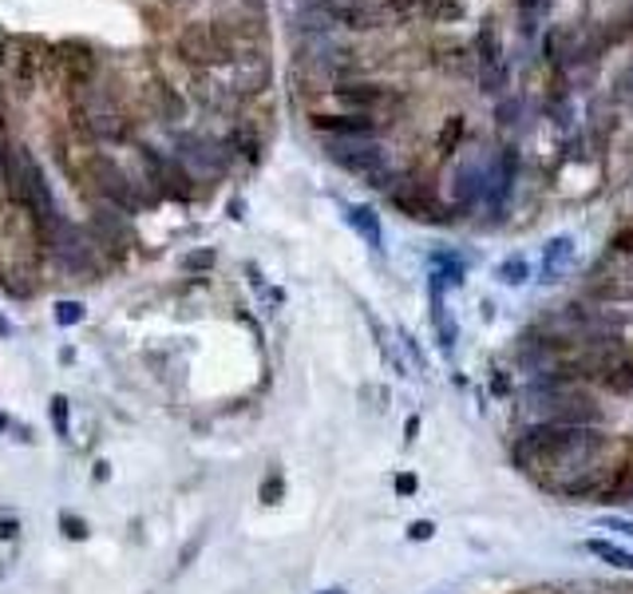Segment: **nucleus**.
Segmentation results:
<instances>
[{"label": "nucleus", "mask_w": 633, "mask_h": 594, "mask_svg": "<svg viewBox=\"0 0 633 594\" xmlns=\"http://www.w3.org/2000/svg\"><path fill=\"white\" fill-rule=\"evenodd\" d=\"M613 449V436L602 424H539L523 428L515 444H511V459L515 468H523L527 476H542L547 488L571 480L578 471L598 468L602 456Z\"/></svg>", "instance_id": "nucleus-1"}, {"label": "nucleus", "mask_w": 633, "mask_h": 594, "mask_svg": "<svg viewBox=\"0 0 633 594\" xmlns=\"http://www.w3.org/2000/svg\"><path fill=\"white\" fill-rule=\"evenodd\" d=\"M530 408L551 424H602V405L578 376L562 365L542 369L530 381Z\"/></svg>", "instance_id": "nucleus-2"}, {"label": "nucleus", "mask_w": 633, "mask_h": 594, "mask_svg": "<svg viewBox=\"0 0 633 594\" xmlns=\"http://www.w3.org/2000/svg\"><path fill=\"white\" fill-rule=\"evenodd\" d=\"M175 48L183 60L198 63V68H222V63L234 60V40L219 24H190V28L178 32Z\"/></svg>", "instance_id": "nucleus-3"}, {"label": "nucleus", "mask_w": 633, "mask_h": 594, "mask_svg": "<svg viewBox=\"0 0 633 594\" xmlns=\"http://www.w3.org/2000/svg\"><path fill=\"white\" fill-rule=\"evenodd\" d=\"M476 68H479V88L488 95H503L511 80V68L503 60V40H499L495 24H483L476 36Z\"/></svg>", "instance_id": "nucleus-4"}, {"label": "nucleus", "mask_w": 633, "mask_h": 594, "mask_svg": "<svg viewBox=\"0 0 633 594\" xmlns=\"http://www.w3.org/2000/svg\"><path fill=\"white\" fill-rule=\"evenodd\" d=\"M92 175H95V183H99V190H104V198H112L119 210L136 214V210L143 207V198H139L136 183H131V175H127L119 163H112V159H95Z\"/></svg>", "instance_id": "nucleus-5"}, {"label": "nucleus", "mask_w": 633, "mask_h": 594, "mask_svg": "<svg viewBox=\"0 0 633 594\" xmlns=\"http://www.w3.org/2000/svg\"><path fill=\"white\" fill-rule=\"evenodd\" d=\"M139 155H143L146 171H151V178H155V187L163 190V195L178 198V202H187L195 190H190V171L178 163V159H166V155H155L151 147H139Z\"/></svg>", "instance_id": "nucleus-6"}, {"label": "nucleus", "mask_w": 633, "mask_h": 594, "mask_svg": "<svg viewBox=\"0 0 633 594\" xmlns=\"http://www.w3.org/2000/svg\"><path fill=\"white\" fill-rule=\"evenodd\" d=\"M332 95L341 100V104L356 107V115H373L376 107H388L396 104V92L385 84H364V80H341V84L332 88Z\"/></svg>", "instance_id": "nucleus-7"}, {"label": "nucleus", "mask_w": 633, "mask_h": 594, "mask_svg": "<svg viewBox=\"0 0 633 594\" xmlns=\"http://www.w3.org/2000/svg\"><path fill=\"white\" fill-rule=\"evenodd\" d=\"M313 127L329 139H373L380 131L373 115H313Z\"/></svg>", "instance_id": "nucleus-8"}, {"label": "nucleus", "mask_w": 633, "mask_h": 594, "mask_svg": "<svg viewBox=\"0 0 633 594\" xmlns=\"http://www.w3.org/2000/svg\"><path fill=\"white\" fill-rule=\"evenodd\" d=\"M388 198H392L396 210H405L408 219H432V214L439 210L436 195H432L427 187H420V183H412V178H408V183L396 178V187L388 190Z\"/></svg>", "instance_id": "nucleus-9"}, {"label": "nucleus", "mask_w": 633, "mask_h": 594, "mask_svg": "<svg viewBox=\"0 0 633 594\" xmlns=\"http://www.w3.org/2000/svg\"><path fill=\"white\" fill-rule=\"evenodd\" d=\"M515 175H519V151H515V147H503L499 163L491 167V187H488L491 207H503V202H507L511 187H515Z\"/></svg>", "instance_id": "nucleus-10"}, {"label": "nucleus", "mask_w": 633, "mask_h": 594, "mask_svg": "<svg viewBox=\"0 0 633 594\" xmlns=\"http://www.w3.org/2000/svg\"><path fill=\"white\" fill-rule=\"evenodd\" d=\"M444 278L439 273H432V282H427V293H432V325H436V337H439V345L444 349H456V337H459V329H456V322L447 317V305H444Z\"/></svg>", "instance_id": "nucleus-11"}, {"label": "nucleus", "mask_w": 633, "mask_h": 594, "mask_svg": "<svg viewBox=\"0 0 633 594\" xmlns=\"http://www.w3.org/2000/svg\"><path fill=\"white\" fill-rule=\"evenodd\" d=\"M344 219H349V226H353L373 251L385 246V226H380V214H376L373 207H349L344 210Z\"/></svg>", "instance_id": "nucleus-12"}, {"label": "nucleus", "mask_w": 633, "mask_h": 594, "mask_svg": "<svg viewBox=\"0 0 633 594\" xmlns=\"http://www.w3.org/2000/svg\"><path fill=\"white\" fill-rule=\"evenodd\" d=\"M571 258H574V242L566 238V234L547 242V251H542V282H559L562 270L571 266Z\"/></svg>", "instance_id": "nucleus-13"}, {"label": "nucleus", "mask_w": 633, "mask_h": 594, "mask_svg": "<svg viewBox=\"0 0 633 594\" xmlns=\"http://www.w3.org/2000/svg\"><path fill=\"white\" fill-rule=\"evenodd\" d=\"M586 551L594 559H602V563L618 567V571H633V551H625V547H618L610 539H586Z\"/></svg>", "instance_id": "nucleus-14"}, {"label": "nucleus", "mask_w": 633, "mask_h": 594, "mask_svg": "<svg viewBox=\"0 0 633 594\" xmlns=\"http://www.w3.org/2000/svg\"><path fill=\"white\" fill-rule=\"evenodd\" d=\"M92 226L99 230V238H104L107 246H127V238H131V234H127V222L115 219L112 210H99L92 219Z\"/></svg>", "instance_id": "nucleus-15"}, {"label": "nucleus", "mask_w": 633, "mask_h": 594, "mask_svg": "<svg viewBox=\"0 0 633 594\" xmlns=\"http://www.w3.org/2000/svg\"><path fill=\"white\" fill-rule=\"evenodd\" d=\"M495 278L503 286H527L530 282V261L523 258V254H515V258H507V261H499Z\"/></svg>", "instance_id": "nucleus-16"}, {"label": "nucleus", "mask_w": 633, "mask_h": 594, "mask_svg": "<svg viewBox=\"0 0 633 594\" xmlns=\"http://www.w3.org/2000/svg\"><path fill=\"white\" fill-rule=\"evenodd\" d=\"M459 16V0H420V21H456Z\"/></svg>", "instance_id": "nucleus-17"}, {"label": "nucleus", "mask_w": 633, "mask_h": 594, "mask_svg": "<svg viewBox=\"0 0 633 594\" xmlns=\"http://www.w3.org/2000/svg\"><path fill=\"white\" fill-rule=\"evenodd\" d=\"M459 139H464V115H452L444 124V131H439V155H452L459 147Z\"/></svg>", "instance_id": "nucleus-18"}, {"label": "nucleus", "mask_w": 633, "mask_h": 594, "mask_svg": "<svg viewBox=\"0 0 633 594\" xmlns=\"http://www.w3.org/2000/svg\"><path fill=\"white\" fill-rule=\"evenodd\" d=\"M281 491H285V480H281L278 471H273V476H266V480H261V488H258V496L266 503H278L281 500Z\"/></svg>", "instance_id": "nucleus-19"}, {"label": "nucleus", "mask_w": 633, "mask_h": 594, "mask_svg": "<svg viewBox=\"0 0 633 594\" xmlns=\"http://www.w3.org/2000/svg\"><path fill=\"white\" fill-rule=\"evenodd\" d=\"M60 527H63V535H68V539H87V523H83L80 515H72V511H68V515H60Z\"/></svg>", "instance_id": "nucleus-20"}, {"label": "nucleus", "mask_w": 633, "mask_h": 594, "mask_svg": "<svg viewBox=\"0 0 633 594\" xmlns=\"http://www.w3.org/2000/svg\"><path fill=\"white\" fill-rule=\"evenodd\" d=\"M56 322H60V325L83 322V305L80 302H60V305H56Z\"/></svg>", "instance_id": "nucleus-21"}, {"label": "nucleus", "mask_w": 633, "mask_h": 594, "mask_svg": "<svg viewBox=\"0 0 633 594\" xmlns=\"http://www.w3.org/2000/svg\"><path fill=\"white\" fill-rule=\"evenodd\" d=\"M610 251L613 254H633V226H622L618 234L610 238Z\"/></svg>", "instance_id": "nucleus-22"}, {"label": "nucleus", "mask_w": 633, "mask_h": 594, "mask_svg": "<svg viewBox=\"0 0 633 594\" xmlns=\"http://www.w3.org/2000/svg\"><path fill=\"white\" fill-rule=\"evenodd\" d=\"M432 535H436V523H427V520H420V523L408 527V539H432Z\"/></svg>", "instance_id": "nucleus-23"}, {"label": "nucleus", "mask_w": 633, "mask_h": 594, "mask_svg": "<svg viewBox=\"0 0 633 594\" xmlns=\"http://www.w3.org/2000/svg\"><path fill=\"white\" fill-rule=\"evenodd\" d=\"M52 420H56V428H68V400H63V396H56L52 400Z\"/></svg>", "instance_id": "nucleus-24"}, {"label": "nucleus", "mask_w": 633, "mask_h": 594, "mask_svg": "<svg viewBox=\"0 0 633 594\" xmlns=\"http://www.w3.org/2000/svg\"><path fill=\"white\" fill-rule=\"evenodd\" d=\"M16 532H21V523L12 520V515H4V520H0V539H16Z\"/></svg>", "instance_id": "nucleus-25"}, {"label": "nucleus", "mask_w": 633, "mask_h": 594, "mask_svg": "<svg viewBox=\"0 0 633 594\" xmlns=\"http://www.w3.org/2000/svg\"><path fill=\"white\" fill-rule=\"evenodd\" d=\"M415 488H420V484H415V476H408V471H405V476H396V491H400V496H412Z\"/></svg>", "instance_id": "nucleus-26"}, {"label": "nucleus", "mask_w": 633, "mask_h": 594, "mask_svg": "<svg viewBox=\"0 0 633 594\" xmlns=\"http://www.w3.org/2000/svg\"><path fill=\"white\" fill-rule=\"evenodd\" d=\"M214 261V254H195V258H187V266H195V270H202V266H210Z\"/></svg>", "instance_id": "nucleus-27"}, {"label": "nucleus", "mask_w": 633, "mask_h": 594, "mask_svg": "<svg viewBox=\"0 0 633 594\" xmlns=\"http://www.w3.org/2000/svg\"><path fill=\"white\" fill-rule=\"evenodd\" d=\"M405 432H408V440H415V432H420V417H408Z\"/></svg>", "instance_id": "nucleus-28"}, {"label": "nucleus", "mask_w": 633, "mask_h": 594, "mask_svg": "<svg viewBox=\"0 0 633 594\" xmlns=\"http://www.w3.org/2000/svg\"><path fill=\"white\" fill-rule=\"evenodd\" d=\"M317 594H349L344 586H329V591H317Z\"/></svg>", "instance_id": "nucleus-29"}, {"label": "nucleus", "mask_w": 633, "mask_h": 594, "mask_svg": "<svg viewBox=\"0 0 633 594\" xmlns=\"http://www.w3.org/2000/svg\"><path fill=\"white\" fill-rule=\"evenodd\" d=\"M4 428H9V417H0V432H4Z\"/></svg>", "instance_id": "nucleus-30"}, {"label": "nucleus", "mask_w": 633, "mask_h": 594, "mask_svg": "<svg viewBox=\"0 0 633 594\" xmlns=\"http://www.w3.org/2000/svg\"><path fill=\"white\" fill-rule=\"evenodd\" d=\"M0 60H4V44H0Z\"/></svg>", "instance_id": "nucleus-31"}, {"label": "nucleus", "mask_w": 633, "mask_h": 594, "mask_svg": "<svg viewBox=\"0 0 633 594\" xmlns=\"http://www.w3.org/2000/svg\"><path fill=\"white\" fill-rule=\"evenodd\" d=\"M539 4H547V0H539Z\"/></svg>", "instance_id": "nucleus-32"}]
</instances>
